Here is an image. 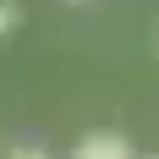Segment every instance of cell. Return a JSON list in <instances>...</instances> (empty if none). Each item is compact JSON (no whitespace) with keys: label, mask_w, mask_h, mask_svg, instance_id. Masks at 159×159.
<instances>
[{"label":"cell","mask_w":159,"mask_h":159,"mask_svg":"<svg viewBox=\"0 0 159 159\" xmlns=\"http://www.w3.org/2000/svg\"><path fill=\"white\" fill-rule=\"evenodd\" d=\"M16 22H22V6H16V0H0V39H6Z\"/></svg>","instance_id":"7a4b0ae2"},{"label":"cell","mask_w":159,"mask_h":159,"mask_svg":"<svg viewBox=\"0 0 159 159\" xmlns=\"http://www.w3.org/2000/svg\"><path fill=\"white\" fill-rule=\"evenodd\" d=\"M71 159H132V143L121 137V132H88Z\"/></svg>","instance_id":"6da1fadb"},{"label":"cell","mask_w":159,"mask_h":159,"mask_svg":"<svg viewBox=\"0 0 159 159\" xmlns=\"http://www.w3.org/2000/svg\"><path fill=\"white\" fill-rule=\"evenodd\" d=\"M11 159H49L44 148H11Z\"/></svg>","instance_id":"3957f363"},{"label":"cell","mask_w":159,"mask_h":159,"mask_svg":"<svg viewBox=\"0 0 159 159\" xmlns=\"http://www.w3.org/2000/svg\"><path fill=\"white\" fill-rule=\"evenodd\" d=\"M154 44H159V28H154Z\"/></svg>","instance_id":"277c9868"}]
</instances>
